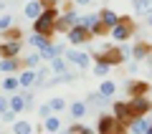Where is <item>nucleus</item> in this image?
<instances>
[{
    "instance_id": "1",
    "label": "nucleus",
    "mask_w": 152,
    "mask_h": 134,
    "mask_svg": "<svg viewBox=\"0 0 152 134\" xmlns=\"http://www.w3.org/2000/svg\"><path fill=\"white\" fill-rule=\"evenodd\" d=\"M56 18H58V10L56 8H43V13L33 20V33H41V36L51 38L53 36V25H56Z\"/></svg>"
},
{
    "instance_id": "2",
    "label": "nucleus",
    "mask_w": 152,
    "mask_h": 134,
    "mask_svg": "<svg viewBox=\"0 0 152 134\" xmlns=\"http://www.w3.org/2000/svg\"><path fill=\"white\" fill-rule=\"evenodd\" d=\"M96 58L107 61V63H112V66H119V63H124V61L132 58V51L127 48V46H117V48L104 46L102 51H96V53H94V61H96Z\"/></svg>"
},
{
    "instance_id": "3",
    "label": "nucleus",
    "mask_w": 152,
    "mask_h": 134,
    "mask_svg": "<svg viewBox=\"0 0 152 134\" xmlns=\"http://www.w3.org/2000/svg\"><path fill=\"white\" fill-rule=\"evenodd\" d=\"M96 134H129L127 124H122L114 114H102L96 122Z\"/></svg>"
},
{
    "instance_id": "4",
    "label": "nucleus",
    "mask_w": 152,
    "mask_h": 134,
    "mask_svg": "<svg viewBox=\"0 0 152 134\" xmlns=\"http://www.w3.org/2000/svg\"><path fill=\"white\" fill-rule=\"evenodd\" d=\"M134 31H137V25H134V20H132L129 15H119V23L112 28V41H117V43H124V41H129L132 36H134Z\"/></svg>"
},
{
    "instance_id": "5",
    "label": "nucleus",
    "mask_w": 152,
    "mask_h": 134,
    "mask_svg": "<svg viewBox=\"0 0 152 134\" xmlns=\"http://www.w3.org/2000/svg\"><path fill=\"white\" fill-rule=\"evenodd\" d=\"M33 101H36L33 91H28V89H20L18 94H10V111L23 114V111H28V109H33Z\"/></svg>"
},
{
    "instance_id": "6",
    "label": "nucleus",
    "mask_w": 152,
    "mask_h": 134,
    "mask_svg": "<svg viewBox=\"0 0 152 134\" xmlns=\"http://www.w3.org/2000/svg\"><path fill=\"white\" fill-rule=\"evenodd\" d=\"M79 20H81V15L74 10V8H66V13L64 15H58L56 18V25H53V31L56 33H69L74 25H79Z\"/></svg>"
},
{
    "instance_id": "7",
    "label": "nucleus",
    "mask_w": 152,
    "mask_h": 134,
    "mask_svg": "<svg viewBox=\"0 0 152 134\" xmlns=\"http://www.w3.org/2000/svg\"><path fill=\"white\" fill-rule=\"evenodd\" d=\"M127 106H129V114H132V119H134V117H147L150 109H152V104H150L147 96H132V99H127Z\"/></svg>"
},
{
    "instance_id": "8",
    "label": "nucleus",
    "mask_w": 152,
    "mask_h": 134,
    "mask_svg": "<svg viewBox=\"0 0 152 134\" xmlns=\"http://www.w3.org/2000/svg\"><path fill=\"white\" fill-rule=\"evenodd\" d=\"M66 38H69L71 46H84V43H89L94 36H91V31H89V28H84L81 23H79V25H74L69 33H66Z\"/></svg>"
},
{
    "instance_id": "9",
    "label": "nucleus",
    "mask_w": 152,
    "mask_h": 134,
    "mask_svg": "<svg viewBox=\"0 0 152 134\" xmlns=\"http://www.w3.org/2000/svg\"><path fill=\"white\" fill-rule=\"evenodd\" d=\"M64 58L69 61V63H74V66H79V68H89V66H91V56H86V53H81V51H74V48H69V51H64Z\"/></svg>"
},
{
    "instance_id": "10",
    "label": "nucleus",
    "mask_w": 152,
    "mask_h": 134,
    "mask_svg": "<svg viewBox=\"0 0 152 134\" xmlns=\"http://www.w3.org/2000/svg\"><path fill=\"white\" fill-rule=\"evenodd\" d=\"M20 48H23L20 41H3L0 43V56L3 58H18L20 56Z\"/></svg>"
},
{
    "instance_id": "11",
    "label": "nucleus",
    "mask_w": 152,
    "mask_h": 134,
    "mask_svg": "<svg viewBox=\"0 0 152 134\" xmlns=\"http://www.w3.org/2000/svg\"><path fill=\"white\" fill-rule=\"evenodd\" d=\"M124 91L129 94V99H132V96H147L150 84H147V81H134V79H129V81H127V86H124Z\"/></svg>"
},
{
    "instance_id": "12",
    "label": "nucleus",
    "mask_w": 152,
    "mask_h": 134,
    "mask_svg": "<svg viewBox=\"0 0 152 134\" xmlns=\"http://www.w3.org/2000/svg\"><path fill=\"white\" fill-rule=\"evenodd\" d=\"M112 114L119 119L122 124H129V122H132V114H129L127 101H114V104H112Z\"/></svg>"
},
{
    "instance_id": "13",
    "label": "nucleus",
    "mask_w": 152,
    "mask_h": 134,
    "mask_svg": "<svg viewBox=\"0 0 152 134\" xmlns=\"http://www.w3.org/2000/svg\"><path fill=\"white\" fill-rule=\"evenodd\" d=\"M43 3H41V0H28L26 5H23V15L28 18V20H36L38 15H41V13H43Z\"/></svg>"
},
{
    "instance_id": "14",
    "label": "nucleus",
    "mask_w": 152,
    "mask_h": 134,
    "mask_svg": "<svg viewBox=\"0 0 152 134\" xmlns=\"http://www.w3.org/2000/svg\"><path fill=\"white\" fill-rule=\"evenodd\" d=\"M147 127H150V122H147V117H134L129 124H127V132L129 134H145Z\"/></svg>"
},
{
    "instance_id": "15",
    "label": "nucleus",
    "mask_w": 152,
    "mask_h": 134,
    "mask_svg": "<svg viewBox=\"0 0 152 134\" xmlns=\"http://www.w3.org/2000/svg\"><path fill=\"white\" fill-rule=\"evenodd\" d=\"M38 53H41V58H43V61H48V63H51L53 58H58V56L64 53V48H61V46H56V43H48V46H43Z\"/></svg>"
},
{
    "instance_id": "16",
    "label": "nucleus",
    "mask_w": 152,
    "mask_h": 134,
    "mask_svg": "<svg viewBox=\"0 0 152 134\" xmlns=\"http://www.w3.org/2000/svg\"><path fill=\"white\" fill-rule=\"evenodd\" d=\"M150 43H145V41H137L134 46H132V58L134 61H142V58H150Z\"/></svg>"
},
{
    "instance_id": "17",
    "label": "nucleus",
    "mask_w": 152,
    "mask_h": 134,
    "mask_svg": "<svg viewBox=\"0 0 152 134\" xmlns=\"http://www.w3.org/2000/svg\"><path fill=\"white\" fill-rule=\"evenodd\" d=\"M99 18H102V23L109 28V31H112V28L117 25V23H119V15H117V13H114L112 8H102V10H99Z\"/></svg>"
},
{
    "instance_id": "18",
    "label": "nucleus",
    "mask_w": 152,
    "mask_h": 134,
    "mask_svg": "<svg viewBox=\"0 0 152 134\" xmlns=\"http://www.w3.org/2000/svg\"><path fill=\"white\" fill-rule=\"evenodd\" d=\"M43 132H46V134H58V132H61V119H58V114H51V117L43 119Z\"/></svg>"
},
{
    "instance_id": "19",
    "label": "nucleus",
    "mask_w": 152,
    "mask_h": 134,
    "mask_svg": "<svg viewBox=\"0 0 152 134\" xmlns=\"http://www.w3.org/2000/svg\"><path fill=\"white\" fill-rule=\"evenodd\" d=\"M23 66V58H0V71H5V74H15L18 68Z\"/></svg>"
},
{
    "instance_id": "20",
    "label": "nucleus",
    "mask_w": 152,
    "mask_h": 134,
    "mask_svg": "<svg viewBox=\"0 0 152 134\" xmlns=\"http://www.w3.org/2000/svg\"><path fill=\"white\" fill-rule=\"evenodd\" d=\"M18 81H20V89H31V86H36V71H33V68H23L20 74H18Z\"/></svg>"
},
{
    "instance_id": "21",
    "label": "nucleus",
    "mask_w": 152,
    "mask_h": 134,
    "mask_svg": "<svg viewBox=\"0 0 152 134\" xmlns=\"http://www.w3.org/2000/svg\"><path fill=\"white\" fill-rule=\"evenodd\" d=\"M10 129H13V134H33L36 132V127H33L31 122H26V119H15V122L10 124Z\"/></svg>"
},
{
    "instance_id": "22",
    "label": "nucleus",
    "mask_w": 152,
    "mask_h": 134,
    "mask_svg": "<svg viewBox=\"0 0 152 134\" xmlns=\"http://www.w3.org/2000/svg\"><path fill=\"white\" fill-rule=\"evenodd\" d=\"M69 111H71V119H84L86 111H89V104L86 101H74L69 106Z\"/></svg>"
},
{
    "instance_id": "23",
    "label": "nucleus",
    "mask_w": 152,
    "mask_h": 134,
    "mask_svg": "<svg viewBox=\"0 0 152 134\" xmlns=\"http://www.w3.org/2000/svg\"><path fill=\"white\" fill-rule=\"evenodd\" d=\"M132 8H134L137 15H150L152 13V0H132Z\"/></svg>"
},
{
    "instance_id": "24",
    "label": "nucleus",
    "mask_w": 152,
    "mask_h": 134,
    "mask_svg": "<svg viewBox=\"0 0 152 134\" xmlns=\"http://www.w3.org/2000/svg\"><path fill=\"white\" fill-rule=\"evenodd\" d=\"M41 61H43V58H41V53H38V51H31V53L23 58V66L36 71V68H41Z\"/></svg>"
},
{
    "instance_id": "25",
    "label": "nucleus",
    "mask_w": 152,
    "mask_h": 134,
    "mask_svg": "<svg viewBox=\"0 0 152 134\" xmlns=\"http://www.w3.org/2000/svg\"><path fill=\"white\" fill-rule=\"evenodd\" d=\"M48 68H51V74H56V76H58V74H66V71H69V61L58 56V58H53V61L48 63Z\"/></svg>"
},
{
    "instance_id": "26",
    "label": "nucleus",
    "mask_w": 152,
    "mask_h": 134,
    "mask_svg": "<svg viewBox=\"0 0 152 134\" xmlns=\"http://www.w3.org/2000/svg\"><path fill=\"white\" fill-rule=\"evenodd\" d=\"M76 79H79V74H71V71L58 74V76H53V79L48 81V89H51V86H56V84H71V81H76Z\"/></svg>"
},
{
    "instance_id": "27",
    "label": "nucleus",
    "mask_w": 152,
    "mask_h": 134,
    "mask_svg": "<svg viewBox=\"0 0 152 134\" xmlns=\"http://www.w3.org/2000/svg\"><path fill=\"white\" fill-rule=\"evenodd\" d=\"M28 43H31L33 48H43V46H48L51 43V38H46V36H41V33H31V36H28Z\"/></svg>"
},
{
    "instance_id": "28",
    "label": "nucleus",
    "mask_w": 152,
    "mask_h": 134,
    "mask_svg": "<svg viewBox=\"0 0 152 134\" xmlns=\"http://www.w3.org/2000/svg\"><path fill=\"white\" fill-rule=\"evenodd\" d=\"M3 89H5L8 94H18V91H20V81H18V76H8V79L3 81Z\"/></svg>"
},
{
    "instance_id": "29",
    "label": "nucleus",
    "mask_w": 152,
    "mask_h": 134,
    "mask_svg": "<svg viewBox=\"0 0 152 134\" xmlns=\"http://www.w3.org/2000/svg\"><path fill=\"white\" fill-rule=\"evenodd\" d=\"M99 94H102V96H107V99H112L114 94H117V84H114V81H102Z\"/></svg>"
},
{
    "instance_id": "30",
    "label": "nucleus",
    "mask_w": 152,
    "mask_h": 134,
    "mask_svg": "<svg viewBox=\"0 0 152 134\" xmlns=\"http://www.w3.org/2000/svg\"><path fill=\"white\" fill-rule=\"evenodd\" d=\"M86 104H89V106H107V104H109V99L107 96H102V94H89V96H86Z\"/></svg>"
},
{
    "instance_id": "31",
    "label": "nucleus",
    "mask_w": 152,
    "mask_h": 134,
    "mask_svg": "<svg viewBox=\"0 0 152 134\" xmlns=\"http://www.w3.org/2000/svg\"><path fill=\"white\" fill-rule=\"evenodd\" d=\"M79 23H81L84 28H89V31H91L96 23H102V18H99V13H89V15H81V20H79Z\"/></svg>"
},
{
    "instance_id": "32",
    "label": "nucleus",
    "mask_w": 152,
    "mask_h": 134,
    "mask_svg": "<svg viewBox=\"0 0 152 134\" xmlns=\"http://www.w3.org/2000/svg\"><path fill=\"white\" fill-rule=\"evenodd\" d=\"M48 106H51V111H53V114H58V111H64L69 104H66V99H64V96H53V99L48 101Z\"/></svg>"
},
{
    "instance_id": "33",
    "label": "nucleus",
    "mask_w": 152,
    "mask_h": 134,
    "mask_svg": "<svg viewBox=\"0 0 152 134\" xmlns=\"http://www.w3.org/2000/svg\"><path fill=\"white\" fill-rule=\"evenodd\" d=\"M112 68H114V66L107 63V61H102V58H96V63H94V74H96V76H107Z\"/></svg>"
},
{
    "instance_id": "34",
    "label": "nucleus",
    "mask_w": 152,
    "mask_h": 134,
    "mask_svg": "<svg viewBox=\"0 0 152 134\" xmlns=\"http://www.w3.org/2000/svg\"><path fill=\"white\" fill-rule=\"evenodd\" d=\"M69 134H96V132H94L91 127H84V124L74 122V124H71V127H69Z\"/></svg>"
},
{
    "instance_id": "35",
    "label": "nucleus",
    "mask_w": 152,
    "mask_h": 134,
    "mask_svg": "<svg viewBox=\"0 0 152 134\" xmlns=\"http://www.w3.org/2000/svg\"><path fill=\"white\" fill-rule=\"evenodd\" d=\"M13 28V13H5V15H0V33H5Z\"/></svg>"
},
{
    "instance_id": "36",
    "label": "nucleus",
    "mask_w": 152,
    "mask_h": 134,
    "mask_svg": "<svg viewBox=\"0 0 152 134\" xmlns=\"http://www.w3.org/2000/svg\"><path fill=\"white\" fill-rule=\"evenodd\" d=\"M48 74H51V68H36V84L38 86L48 84Z\"/></svg>"
},
{
    "instance_id": "37",
    "label": "nucleus",
    "mask_w": 152,
    "mask_h": 134,
    "mask_svg": "<svg viewBox=\"0 0 152 134\" xmlns=\"http://www.w3.org/2000/svg\"><path fill=\"white\" fill-rule=\"evenodd\" d=\"M3 38H5V41H20V31H18V28H10V31H5L3 33Z\"/></svg>"
},
{
    "instance_id": "38",
    "label": "nucleus",
    "mask_w": 152,
    "mask_h": 134,
    "mask_svg": "<svg viewBox=\"0 0 152 134\" xmlns=\"http://www.w3.org/2000/svg\"><path fill=\"white\" fill-rule=\"evenodd\" d=\"M107 33H109V28L104 25V23H96V25L91 28V36H107Z\"/></svg>"
},
{
    "instance_id": "39",
    "label": "nucleus",
    "mask_w": 152,
    "mask_h": 134,
    "mask_svg": "<svg viewBox=\"0 0 152 134\" xmlns=\"http://www.w3.org/2000/svg\"><path fill=\"white\" fill-rule=\"evenodd\" d=\"M15 117H18V114H15V111H10V109H8L5 114H0V119H3V122H8V124L15 122Z\"/></svg>"
},
{
    "instance_id": "40",
    "label": "nucleus",
    "mask_w": 152,
    "mask_h": 134,
    "mask_svg": "<svg viewBox=\"0 0 152 134\" xmlns=\"http://www.w3.org/2000/svg\"><path fill=\"white\" fill-rule=\"evenodd\" d=\"M8 109H10V99H8V96H0V114H5Z\"/></svg>"
},
{
    "instance_id": "41",
    "label": "nucleus",
    "mask_w": 152,
    "mask_h": 134,
    "mask_svg": "<svg viewBox=\"0 0 152 134\" xmlns=\"http://www.w3.org/2000/svg\"><path fill=\"white\" fill-rule=\"evenodd\" d=\"M51 114H53V111H51V106H48V104H43V106L38 109V117H41V119H46V117H51Z\"/></svg>"
},
{
    "instance_id": "42",
    "label": "nucleus",
    "mask_w": 152,
    "mask_h": 134,
    "mask_svg": "<svg viewBox=\"0 0 152 134\" xmlns=\"http://www.w3.org/2000/svg\"><path fill=\"white\" fill-rule=\"evenodd\" d=\"M41 3H43L46 8H56V5H58V3H61V0H41Z\"/></svg>"
},
{
    "instance_id": "43",
    "label": "nucleus",
    "mask_w": 152,
    "mask_h": 134,
    "mask_svg": "<svg viewBox=\"0 0 152 134\" xmlns=\"http://www.w3.org/2000/svg\"><path fill=\"white\" fill-rule=\"evenodd\" d=\"M74 3H76V5H91L94 0H74Z\"/></svg>"
},
{
    "instance_id": "44",
    "label": "nucleus",
    "mask_w": 152,
    "mask_h": 134,
    "mask_svg": "<svg viewBox=\"0 0 152 134\" xmlns=\"http://www.w3.org/2000/svg\"><path fill=\"white\" fill-rule=\"evenodd\" d=\"M5 8H8V5H5V0H0V13L5 10Z\"/></svg>"
},
{
    "instance_id": "45",
    "label": "nucleus",
    "mask_w": 152,
    "mask_h": 134,
    "mask_svg": "<svg viewBox=\"0 0 152 134\" xmlns=\"http://www.w3.org/2000/svg\"><path fill=\"white\" fill-rule=\"evenodd\" d=\"M147 25L152 28V13H150V15H147Z\"/></svg>"
},
{
    "instance_id": "46",
    "label": "nucleus",
    "mask_w": 152,
    "mask_h": 134,
    "mask_svg": "<svg viewBox=\"0 0 152 134\" xmlns=\"http://www.w3.org/2000/svg\"><path fill=\"white\" fill-rule=\"evenodd\" d=\"M145 134H152V124H150V127H147V132Z\"/></svg>"
},
{
    "instance_id": "47",
    "label": "nucleus",
    "mask_w": 152,
    "mask_h": 134,
    "mask_svg": "<svg viewBox=\"0 0 152 134\" xmlns=\"http://www.w3.org/2000/svg\"><path fill=\"white\" fill-rule=\"evenodd\" d=\"M150 63H152V48H150Z\"/></svg>"
},
{
    "instance_id": "48",
    "label": "nucleus",
    "mask_w": 152,
    "mask_h": 134,
    "mask_svg": "<svg viewBox=\"0 0 152 134\" xmlns=\"http://www.w3.org/2000/svg\"><path fill=\"white\" fill-rule=\"evenodd\" d=\"M0 58H3V56H0Z\"/></svg>"
},
{
    "instance_id": "49",
    "label": "nucleus",
    "mask_w": 152,
    "mask_h": 134,
    "mask_svg": "<svg viewBox=\"0 0 152 134\" xmlns=\"http://www.w3.org/2000/svg\"><path fill=\"white\" fill-rule=\"evenodd\" d=\"M0 134H3V132H0Z\"/></svg>"
}]
</instances>
